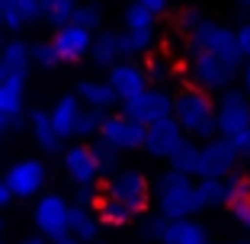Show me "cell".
<instances>
[{
    "mask_svg": "<svg viewBox=\"0 0 250 244\" xmlns=\"http://www.w3.org/2000/svg\"><path fill=\"white\" fill-rule=\"evenodd\" d=\"M141 67H145V74H147V84H161L164 87V84L173 77V61L164 58V55H151Z\"/></svg>",
    "mask_w": 250,
    "mask_h": 244,
    "instance_id": "4dcf8cb0",
    "label": "cell"
},
{
    "mask_svg": "<svg viewBox=\"0 0 250 244\" xmlns=\"http://www.w3.org/2000/svg\"><path fill=\"white\" fill-rule=\"evenodd\" d=\"M64 174L71 177L74 186H96L103 177V167H100V157H96L93 145L90 141H77L71 148H64Z\"/></svg>",
    "mask_w": 250,
    "mask_h": 244,
    "instance_id": "4fadbf2b",
    "label": "cell"
},
{
    "mask_svg": "<svg viewBox=\"0 0 250 244\" xmlns=\"http://www.w3.org/2000/svg\"><path fill=\"white\" fill-rule=\"evenodd\" d=\"M119 42H122V58H138L147 55L157 42V16L151 10H145L138 0H132L128 7L122 10V32H119Z\"/></svg>",
    "mask_w": 250,
    "mask_h": 244,
    "instance_id": "277c9868",
    "label": "cell"
},
{
    "mask_svg": "<svg viewBox=\"0 0 250 244\" xmlns=\"http://www.w3.org/2000/svg\"><path fill=\"white\" fill-rule=\"evenodd\" d=\"M0 29H3V20H0Z\"/></svg>",
    "mask_w": 250,
    "mask_h": 244,
    "instance_id": "7dc6e473",
    "label": "cell"
},
{
    "mask_svg": "<svg viewBox=\"0 0 250 244\" xmlns=\"http://www.w3.org/2000/svg\"><path fill=\"white\" fill-rule=\"evenodd\" d=\"M170 116L177 119L183 135L192 141H206L212 135H218V129H215V93H208V90H199L192 84L180 87L173 93Z\"/></svg>",
    "mask_w": 250,
    "mask_h": 244,
    "instance_id": "6da1fadb",
    "label": "cell"
},
{
    "mask_svg": "<svg viewBox=\"0 0 250 244\" xmlns=\"http://www.w3.org/2000/svg\"><path fill=\"white\" fill-rule=\"evenodd\" d=\"M90 39H93L90 29H83V26H77V22H61V26H55V36L48 39V42L55 45L61 65H74V61L87 58Z\"/></svg>",
    "mask_w": 250,
    "mask_h": 244,
    "instance_id": "e0dca14e",
    "label": "cell"
},
{
    "mask_svg": "<svg viewBox=\"0 0 250 244\" xmlns=\"http://www.w3.org/2000/svg\"><path fill=\"white\" fill-rule=\"evenodd\" d=\"M106 84L112 87V93L122 103V100H132V96H138L147 87V74L135 58H119L116 65L106 67Z\"/></svg>",
    "mask_w": 250,
    "mask_h": 244,
    "instance_id": "2e32d148",
    "label": "cell"
},
{
    "mask_svg": "<svg viewBox=\"0 0 250 244\" xmlns=\"http://www.w3.org/2000/svg\"><path fill=\"white\" fill-rule=\"evenodd\" d=\"M67 212H71V202L61 193H45L32 209V222H36L39 235H45L48 241L67 235Z\"/></svg>",
    "mask_w": 250,
    "mask_h": 244,
    "instance_id": "5bb4252c",
    "label": "cell"
},
{
    "mask_svg": "<svg viewBox=\"0 0 250 244\" xmlns=\"http://www.w3.org/2000/svg\"><path fill=\"white\" fill-rule=\"evenodd\" d=\"M237 81H241V90L250 96V61H244L241 71H237Z\"/></svg>",
    "mask_w": 250,
    "mask_h": 244,
    "instance_id": "8d00e7d4",
    "label": "cell"
},
{
    "mask_svg": "<svg viewBox=\"0 0 250 244\" xmlns=\"http://www.w3.org/2000/svg\"><path fill=\"white\" fill-rule=\"evenodd\" d=\"M234 39H237V48H241L244 61H250V20L241 22V26L234 29Z\"/></svg>",
    "mask_w": 250,
    "mask_h": 244,
    "instance_id": "836d02e7",
    "label": "cell"
},
{
    "mask_svg": "<svg viewBox=\"0 0 250 244\" xmlns=\"http://www.w3.org/2000/svg\"><path fill=\"white\" fill-rule=\"evenodd\" d=\"M74 96H77L83 106L100 110V112H112L116 103H119V96L112 93V87L106 84V77L103 81H100V77H83V81L77 84V90H74Z\"/></svg>",
    "mask_w": 250,
    "mask_h": 244,
    "instance_id": "ffe728a7",
    "label": "cell"
},
{
    "mask_svg": "<svg viewBox=\"0 0 250 244\" xmlns=\"http://www.w3.org/2000/svg\"><path fill=\"white\" fill-rule=\"evenodd\" d=\"M29 135H32V141H36L45 155H55V151L64 145V141L55 135V129H52L48 110H32V112H29Z\"/></svg>",
    "mask_w": 250,
    "mask_h": 244,
    "instance_id": "484cf974",
    "label": "cell"
},
{
    "mask_svg": "<svg viewBox=\"0 0 250 244\" xmlns=\"http://www.w3.org/2000/svg\"><path fill=\"white\" fill-rule=\"evenodd\" d=\"M237 161H241V155H237L234 141L221 138V135H212V138L199 141L192 177H228V174H234Z\"/></svg>",
    "mask_w": 250,
    "mask_h": 244,
    "instance_id": "ba28073f",
    "label": "cell"
},
{
    "mask_svg": "<svg viewBox=\"0 0 250 244\" xmlns=\"http://www.w3.org/2000/svg\"><path fill=\"white\" fill-rule=\"evenodd\" d=\"M20 244H52V241H48L45 235H29V238H22Z\"/></svg>",
    "mask_w": 250,
    "mask_h": 244,
    "instance_id": "60d3db41",
    "label": "cell"
},
{
    "mask_svg": "<svg viewBox=\"0 0 250 244\" xmlns=\"http://www.w3.org/2000/svg\"><path fill=\"white\" fill-rule=\"evenodd\" d=\"M147 238L157 244H208V228L196 222L192 215L186 219H151L147 222Z\"/></svg>",
    "mask_w": 250,
    "mask_h": 244,
    "instance_id": "9c48e42d",
    "label": "cell"
},
{
    "mask_svg": "<svg viewBox=\"0 0 250 244\" xmlns=\"http://www.w3.org/2000/svg\"><path fill=\"white\" fill-rule=\"evenodd\" d=\"M29 55H32V65L48 67V71L61 65V58H58V52H55L52 42H29Z\"/></svg>",
    "mask_w": 250,
    "mask_h": 244,
    "instance_id": "1f68e13d",
    "label": "cell"
},
{
    "mask_svg": "<svg viewBox=\"0 0 250 244\" xmlns=\"http://www.w3.org/2000/svg\"><path fill=\"white\" fill-rule=\"evenodd\" d=\"M215 129L221 138H237L244 129H250V96L241 87H225L218 90L215 100Z\"/></svg>",
    "mask_w": 250,
    "mask_h": 244,
    "instance_id": "52a82bcc",
    "label": "cell"
},
{
    "mask_svg": "<svg viewBox=\"0 0 250 244\" xmlns=\"http://www.w3.org/2000/svg\"><path fill=\"white\" fill-rule=\"evenodd\" d=\"M225 209H228V215L241 225L244 231H250V177L228 174V196H225Z\"/></svg>",
    "mask_w": 250,
    "mask_h": 244,
    "instance_id": "d6986e66",
    "label": "cell"
},
{
    "mask_svg": "<svg viewBox=\"0 0 250 244\" xmlns=\"http://www.w3.org/2000/svg\"><path fill=\"white\" fill-rule=\"evenodd\" d=\"M234 3H241V7H250V0H234Z\"/></svg>",
    "mask_w": 250,
    "mask_h": 244,
    "instance_id": "b9f144b4",
    "label": "cell"
},
{
    "mask_svg": "<svg viewBox=\"0 0 250 244\" xmlns=\"http://www.w3.org/2000/svg\"><path fill=\"white\" fill-rule=\"evenodd\" d=\"M237 71H241V65H234L228 58H218L212 52H192L189 61H186L189 84L199 90H208V93H218V90L231 87L237 81Z\"/></svg>",
    "mask_w": 250,
    "mask_h": 244,
    "instance_id": "8992f818",
    "label": "cell"
},
{
    "mask_svg": "<svg viewBox=\"0 0 250 244\" xmlns=\"http://www.w3.org/2000/svg\"><path fill=\"white\" fill-rule=\"evenodd\" d=\"M0 77H7V71H3V65H0Z\"/></svg>",
    "mask_w": 250,
    "mask_h": 244,
    "instance_id": "f6af8a7d",
    "label": "cell"
},
{
    "mask_svg": "<svg viewBox=\"0 0 250 244\" xmlns=\"http://www.w3.org/2000/svg\"><path fill=\"white\" fill-rule=\"evenodd\" d=\"M0 20L7 32H22L32 22H42V0H0Z\"/></svg>",
    "mask_w": 250,
    "mask_h": 244,
    "instance_id": "ac0fdd59",
    "label": "cell"
},
{
    "mask_svg": "<svg viewBox=\"0 0 250 244\" xmlns=\"http://www.w3.org/2000/svg\"><path fill=\"white\" fill-rule=\"evenodd\" d=\"M100 138L109 141L116 151H141V141H145V126L135 122L132 116L119 112H103V122H100Z\"/></svg>",
    "mask_w": 250,
    "mask_h": 244,
    "instance_id": "8fae6325",
    "label": "cell"
},
{
    "mask_svg": "<svg viewBox=\"0 0 250 244\" xmlns=\"http://www.w3.org/2000/svg\"><path fill=\"white\" fill-rule=\"evenodd\" d=\"M10 202H13V193H10L7 180L0 177V209H3V206H10Z\"/></svg>",
    "mask_w": 250,
    "mask_h": 244,
    "instance_id": "74e56055",
    "label": "cell"
},
{
    "mask_svg": "<svg viewBox=\"0 0 250 244\" xmlns=\"http://www.w3.org/2000/svg\"><path fill=\"white\" fill-rule=\"evenodd\" d=\"M208 244H212V241H208Z\"/></svg>",
    "mask_w": 250,
    "mask_h": 244,
    "instance_id": "f907efd6",
    "label": "cell"
},
{
    "mask_svg": "<svg viewBox=\"0 0 250 244\" xmlns=\"http://www.w3.org/2000/svg\"><path fill=\"white\" fill-rule=\"evenodd\" d=\"M22 103H26V77L22 74L0 77V112L10 119H20Z\"/></svg>",
    "mask_w": 250,
    "mask_h": 244,
    "instance_id": "cb8c5ba5",
    "label": "cell"
},
{
    "mask_svg": "<svg viewBox=\"0 0 250 244\" xmlns=\"http://www.w3.org/2000/svg\"><path fill=\"white\" fill-rule=\"evenodd\" d=\"M81 0H42V22H52V26H61V22H71V13Z\"/></svg>",
    "mask_w": 250,
    "mask_h": 244,
    "instance_id": "83f0119b",
    "label": "cell"
},
{
    "mask_svg": "<svg viewBox=\"0 0 250 244\" xmlns=\"http://www.w3.org/2000/svg\"><path fill=\"white\" fill-rule=\"evenodd\" d=\"M234 244H250V238H244V241H234Z\"/></svg>",
    "mask_w": 250,
    "mask_h": 244,
    "instance_id": "ee69618b",
    "label": "cell"
},
{
    "mask_svg": "<svg viewBox=\"0 0 250 244\" xmlns=\"http://www.w3.org/2000/svg\"><path fill=\"white\" fill-rule=\"evenodd\" d=\"M0 231H3V219H0Z\"/></svg>",
    "mask_w": 250,
    "mask_h": 244,
    "instance_id": "bcb514c9",
    "label": "cell"
},
{
    "mask_svg": "<svg viewBox=\"0 0 250 244\" xmlns=\"http://www.w3.org/2000/svg\"><path fill=\"white\" fill-rule=\"evenodd\" d=\"M186 42H189L192 52H212V55H218V58L244 65V55H241V48H237L234 29H231L228 22L212 20V16L199 13L196 20L186 26Z\"/></svg>",
    "mask_w": 250,
    "mask_h": 244,
    "instance_id": "3957f363",
    "label": "cell"
},
{
    "mask_svg": "<svg viewBox=\"0 0 250 244\" xmlns=\"http://www.w3.org/2000/svg\"><path fill=\"white\" fill-rule=\"evenodd\" d=\"M87 58L93 61L96 67H103V71L109 65H116V61L122 58V42H119V32L116 29H96L93 39H90Z\"/></svg>",
    "mask_w": 250,
    "mask_h": 244,
    "instance_id": "7402d4cb",
    "label": "cell"
},
{
    "mask_svg": "<svg viewBox=\"0 0 250 244\" xmlns=\"http://www.w3.org/2000/svg\"><path fill=\"white\" fill-rule=\"evenodd\" d=\"M138 3L145 10H151L154 16H161V13H167V10H170V3H173V0H138Z\"/></svg>",
    "mask_w": 250,
    "mask_h": 244,
    "instance_id": "d590c367",
    "label": "cell"
},
{
    "mask_svg": "<svg viewBox=\"0 0 250 244\" xmlns=\"http://www.w3.org/2000/svg\"><path fill=\"white\" fill-rule=\"evenodd\" d=\"M71 22H77V26H83V29L96 32V29H103V7L100 3H77L71 13Z\"/></svg>",
    "mask_w": 250,
    "mask_h": 244,
    "instance_id": "f1b7e54d",
    "label": "cell"
},
{
    "mask_svg": "<svg viewBox=\"0 0 250 244\" xmlns=\"http://www.w3.org/2000/svg\"><path fill=\"white\" fill-rule=\"evenodd\" d=\"M100 122H103V112L90 110V106H81V116H77V126H74V138H96L100 132Z\"/></svg>",
    "mask_w": 250,
    "mask_h": 244,
    "instance_id": "f546056e",
    "label": "cell"
},
{
    "mask_svg": "<svg viewBox=\"0 0 250 244\" xmlns=\"http://www.w3.org/2000/svg\"><path fill=\"white\" fill-rule=\"evenodd\" d=\"M0 244H3V241H0Z\"/></svg>",
    "mask_w": 250,
    "mask_h": 244,
    "instance_id": "681fc988",
    "label": "cell"
},
{
    "mask_svg": "<svg viewBox=\"0 0 250 244\" xmlns=\"http://www.w3.org/2000/svg\"><path fill=\"white\" fill-rule=\"evenodd\" d=\"M13 122H16V119H10V116H3V112H0V141H3V135L13 129Z\"/></svg>",
    "mask_w": 250,
    "mask_h": 244,
    "instance_id": "f35d334b",
    "label": "cell"
},
{
    "mask_svg": "<svg viewBox=\"0 0 250 244\" xmlns=\"http://www.w3.org/2000/svg\"><path fill=\"white\" fill-rule=\"evenodd\" d=\"M93 209H96V219H100V225H106V228H125V225L135 219V215L122 206V202L109 200V196H96Z\"/></svg>",
    "mask_w": 250,
    "mask_h": 244,
    "instance_id": "4316f807",
    "label": "cell"
},
{
    "mask_svg": "<svg viewBox=\"0 0 250 244\" xmlns=\"http://www.w3.org/2000/svg\"><path fill=\"white\" fill-rule=\"evenodd\" d=\"M93 151H96V157H100V167H103V174H106V170H116L119 155H122V151H116L109 141H103L100 135H96V141H93Z\"/></svg>",
    "mask_w": 250,
    "mask_h": 244,
    "instance_id": "d6a6232c",
    "label": "cell"
},
{
    "mask_svg": "<svg viewBox=\"0 0 250 244\" xmlns=\"http://www.w3.org/2000/svg\"><path fill=\"white\" fill-rule=\"evenodd\" d=\"M151 202H154L161 219H186L196 215V177L183 174L177 167H164L154 180H151Z\"/></svg>",
    "mask_w": 250,
    "mask_h": 244,
    "instance_id": "7a4b0ae2",
    "label": "cell"
},
{
    "mask_svg": "<svg viewBox=\"0 0 250 244\" xmlns=\"http://www.w3.org/2000/svg\"><path fill=\"white\" fill-rule=\"evenodd\" d=\"M90 244H109V241H100V238H96V241H90Z\"/></svg>",
    "mask_w": 250,
    "mask_h": 244,
    "instance_id": "7bdbcfd3",
    "label": "cell"
},
{
    "mask_svg": "<svg viewBox=\"0 0 250 244\" xmlns=\"http://www.w3.org/2000/svg\"><path fill=\"white\" fill-rule=\"evenodd\" d=\"M170 106H173V90L161 87V84H147L138 96L122 100V112L132 116L135 122H141V126H147L161 116H170Z\"/></svg>",
    "mask_w": 250,
    "mask_h": 244,
    "instance_id": "30bf717a",
    "label": "cell"
},
{
    "mask_svg": "<svg viewBox=\"0 0 250 244\" xmlns=\"http://www.w3.org/2000/svg\"><path fill=\"white\" fill-rule=\"evenodd\" d=\"M100 219H96V209L93 206H83V202H74L71 212H67V231H71L74 238H81L83 244L96 241L100 238Z\"/></svg>",
    "mask_w": 250,
    "mask_h": 244,
    "instance_id": "603a6c76",
    "label": "cell"
},
{
    "mask_svg": "<svg viewBox=\"0 0 250 244\" xmlns=\"http://www.w3.org/2000/svg\"><path fill=\"white\" fill-rule=\"evenodd\" d=\"M81 100L74 93H64V96H58L55 100V106L48 110V119H52V129H55V135H58L61 141H67V138H74V126H77V116H81Z\"/></svg>",
    "mask_w": 250,
    "mask_h": 244,
    "instance_id": "44dd1931",
    "label": "cell"
},
{
    "mask_svg": "<svg viewBox=\"0 0 250 244\" xmlns=\"http://www.w3.org/2000/svg\"><path fill=\"white\" fill-rule=\"evenodd\" d=\"M186 141L183 129L177 126V119L173 116H161L154 122H147L145 126V141H141V151L157 161H170V155L180 148Z\"/></svg>",
    "mask_w": 250,
    "mask_h": 244,
    "instance_id": "7c38bea8",
    "label": "cell"
},
{
    "mask_svg": "<svg viewBox=\"0 0 250 244\" xmlns=\"http://www.w3.org/2000/svg\"><path fill=\"white\" fill-rule=\"evenodd\" d=\"M103 196L122 202L132 215H138V212H145L147 202H151V180H147V174L138 170V167H116V170H109V177H106Z\"/></svg>",
    "mask_w": 250,
    "mask_h": 244,
    "instance_id": "5b68a950",
    "label": "cell"
},
{
    "mask_svg": "<svg viewBox=\"0 0 250 244\" xmlns=\"http://www.w3.org/2000/svg\"><path fill=\"white\" fill-rule=\"evenodd\" d=\"M234 141V148H237V155H241V161H250V129H244L237 138H231Z\"/></svg>",
    "mask_w": 250,
    "mask_h": 244,
    "instance_id": "e575fe53",
    "label": "cell"
},
{
    "mask_svg": "<svg viewBox=\"0 0 250 244\" xmlns=\"http://www.w3.org/2000/svg\"><path fill=\"white\" fill-rule=\"evenodd\" d=\"M52 244H83V241H81V238H74V235H71V231H67V235H61V238H55V241H52Z\"/></svg>",
    "mask_w": 250,
    "mask_h": 244,
    "instance_id": "ab89813d",
    "label": "cell"
},
{
    "mask_svg": "<svg viewBox=\"0 0 250 244\" xmlns=\"http://www.w3.org/2000/svg\"><path fill=\"white\" fill-rule=\"evenodd\" d=\"M0 45H3V36H0Z\"/></svg>",
    "mask_w": 250,
    "mask_h": 244,
    "instance_id": "c3c4849f",
    "label": "cell"
},
{
    "mask_svg": "<svg viewBox=\"0 0 250 244\" xmlns=\"http://www.w3.org/2000/svg\"><path fill=\"white\" fill-rule=\"evenodd\" d=\"M3 180H7L10 193H13V200H32V196L42 193L45 180H48V167L42 161H36V157H22L3 174Z\"/></svg>",
    "mask_w": 250,
    "mask_h": 244,
    "instance_id": "9a60e30c",
    "label": "cell"
},
{
    "mask_svg": "<svg viewBox=\"0 0 250 244\" xmlns=\"http://www.w3.org/2000/svg\"><path fill=\"white\" fill-rule=\"evenodd\" d=\"M0 65L7 74H22L29 71L32 65V55H29V42H22V39H3L0 45Z\"/></svg>",
    "mask_w": 250,
    "mask_h": 244,
    "instance_id": "d4e9b609",
    "label": "cell"
}]
</instances>
